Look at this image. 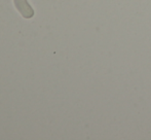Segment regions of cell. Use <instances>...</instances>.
Wrapping results in <instances>:
<instances>
[{
  "label": "cell",
  "mask_w": 151,
  "mask_h": 140,
  "mask_svg": "<svg viewBox=\"0 0 151 140\" xmlns=\"http://www.w3.org/2000/svg\"><path fill=\"white\" fill-rule=\"evenodd\" d=\"M14 3L21 16L25 19H31L34 16V10L27 0H14Z\"/></svg>",
  "instance_id": "obj_1"
}]
</instances>
